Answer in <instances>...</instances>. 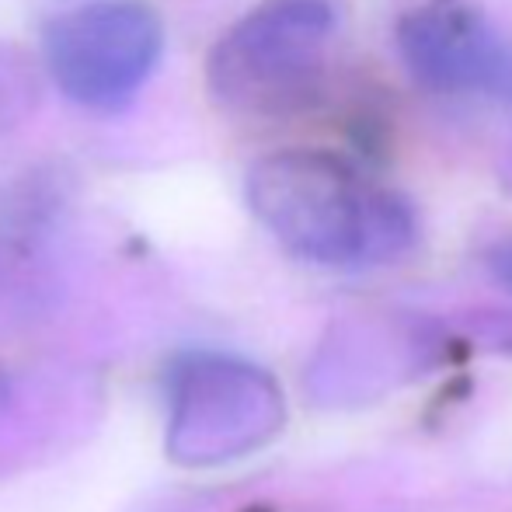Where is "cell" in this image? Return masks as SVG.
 Returning <instances> with one entry per match:
<instances>
[{
	"label": "cell",
	"mask_w": 512,
	"mask_h": 512,
	"mask_svg": "<svg viewBox=\"0 0 512 512\" xmlns=\"http://www.w3.org/2000/svg\"><path fill=\"white\" fill-rule=\"evenodd\" d=\"M244 196L290 255L321 269L391 265L418 237L405 196L328 150L286 147L258 157L244 178Z\"/></svg>",
	"instance_id": "6da1fadb"
},
{
	"label": "cell",
	"mask_w": 512,
	"mask_h": 512,
	"mask_svg": "<svg viewBox=\"0 0 512 512\" xmlns=\"http://www.w3.org/2000/svg\"><path fill=\"white\" fill-rule=\"evenodd\" d=\"M338 32L331 0H262L216 39L206 63L213 102L241 119H290L317 105Z\"/></svg>",
	"instance_id": "7a4b0ae2"
},
{
	"label": "cell",
	"mask_w": 512,
	"mask_h": 512,
	"mask_svg": "<svg viewBox=\"0 0 512 512\" xmlns=\"http://www.w3.org/2000/svg\"><path fill=\"white\" fill-rule=\"evenodd\" d=\"M286 422L279 384L255 363L220 352L185 356L171 373L168 450L192 467L255 453Z\"/></svg>",
	"instance_id": "3957f363"
},
{
	"label": "cell",
	"mask_w": 512,
	"mask_h": 512,
	"mask_svg": "<svg viewBox=\"0 0 512 512\" xmlns=\"http://www.w3.org/2000/svg\"><path fill=\"white\" fill-rule=\"evenodd\" d=\"M164 21L147 0H88L46 28V70L74 105L115 112L150 81Z\"/></svg>",
	"instance_id": "277c9868"
},
{
	"label": "cell",
	"mask_w": 512,
	"mask_h": 512,
	"mask_svg": "<svg viewBox=\"0 0 512 512\" xmlns=\"http://www.w3.org/2000/svg\"><path fill=\"white\" fill-rule=\"evenodd\" d=\"M401 67L439 98L512 102V39L467 0H422L394 28Z\"/></svg>",
	"instance_id": "5b68a950"
},
{
	"label": "cell",
	"mask_w": 512,
	"mask_h": 512,
	"mask_svg": "<svg viewBox=\"0 0 512 512\" xmlns=\"http://www.w3.org/2000/svg\"><path fill=\"white\" fill-rule=\"evenodd\" d=\"M35 105V81L18 53H0V129L18 122Z\"/></svg>",
	"instance_id": "8992f818"
},
{
	"label": "cell",
	"mask_w": 512,
	"mask_h": 512,
	"mask_svg": "<svg viewBox=\"0 0 512 512\" xmlns=\"http://www.w3.org/2000/svg\"><path fill=\"white\" fill-rule=\"evenodd\" d=\"M492 272H495V276H499L502 283H506L509 290H512V241H509V244H502V248L492 255Z\"/></svg>",
	"instance_id": "52a82bcc"
}]
</instances>
